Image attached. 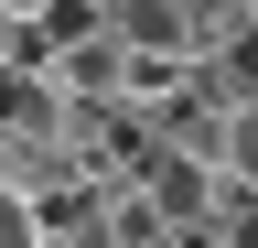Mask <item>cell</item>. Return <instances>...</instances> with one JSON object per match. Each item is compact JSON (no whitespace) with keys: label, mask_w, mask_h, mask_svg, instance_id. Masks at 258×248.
I'll return each mask as SVG.
<instances>
[{"label":"cell","mask_w":258,"mask_h":248,"mask_svg":"<svg viewBox=\"0 0 258 248\" xmlns=\"http://www.w3.org/2000/svg\"><path fill=\"white\" fill-rule=\"evenodd\" d=\"M54 86H64V97H86V108H129V33H118V22L76 33V43L54 54Z\"/></svg>","instance_id":"cell-1"},{"label":"cell","mask_w":258,"mask_h":248,"mask_svg":"<svg viewBox=\"0 0 258 248\" xmlns=\"http://www.w3.org/2000/svg\"><path fill=\"white\" fill-rule=\"evenodd\" d=\"M205 86H215L226 108H247V97H258V22H247L237 43H215V54H205Z\"/></svg>","instance_id":"cell-2"},{"label":"cell","mask_w":258,"mask_h":248,"mask_svg":"<svg viewBox=\"0 0 258 248\" xmlns=\"http://www.w3.org/2000/svg\"><path fill=\"white\" fill-rule=\"evenodd\" d=\"M247 22H258V0H183V43H194V54H215V43H237Z\"/></svg>","instance_id":"cell-3"},{"label":"cell","mask_w":258,"mask_h":248,"mask_svg":"<svg viewBox=\"0 0 258 248\" xmlns=\"http://www.w3.org/2000/svg\"><path fill=\"white\" fill-rule=\"evenodd\" d=\"M226 183H247V194H258V97L226 119Z\"/></svg>","instance_id":"cell-4"},{"label":"cell","mask_w":258,"mask_h":248,"mask_svg":"<svg viewBox=\"0 0 258 248\" xmlns=\"http://www.w3.org/2000/svg\"><path fill=\"white\" fill-rule=\"evenodd\" d=\"M11 11H22V22H32V11H54V0H11Z\"/></svg>","instance_id":"cell-5"}]
</instances>
